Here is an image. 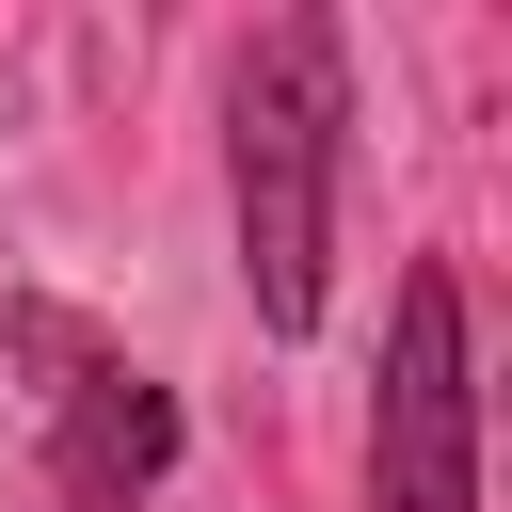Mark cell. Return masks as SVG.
Here are the masks:
<instances>
[{
    "label": "cell",
    "mask_w": 512,
    "mask_h": 512,
    "mask_svg": "<svg viewBox=\"0 0 512 512\" xmlns=\"http://www.w3.org/2000/svg\"><path fill=\"white\" fill-rule=\"evenodd\" d=\"M336 144H352V64L336 16H272L224 80V208H240V288L272 336H320L336 288Z\"/></svg>",
    "instance_id": "cell-1"
},
{
    "label": "cell",
    "mask_w": 512,
    "mask_h": 512,
    "mask_svg": "<svg viewBox=\"0 0 512 512\" xmlns=\"http://www.w3.org/2000/svg\"><path fill=\"white\" fill-rule=\"evenodd\" d=\"M368 512H480L464 272H400V336H384V416H368Z\"/></svg>",
    "instance_id": "cell-2"
},
{
    "label": "cell",
    "mask_w": 512,
    "mask_h": 512,
    "mask_svg": "<svg viewBox=\"0 0 512 512\" xmlns=\"http://www.w3.org/2000/svg\"><path fill=\"white\" fill-rule=\"evenodd\" d=\"M32 368H48V480L80 496V512H128V496H160V464H176V400L112 352V336H80L64 304H16L0 320Z\"/></svg>",
    "instance_id": "cell-3"
}]
</instances>
